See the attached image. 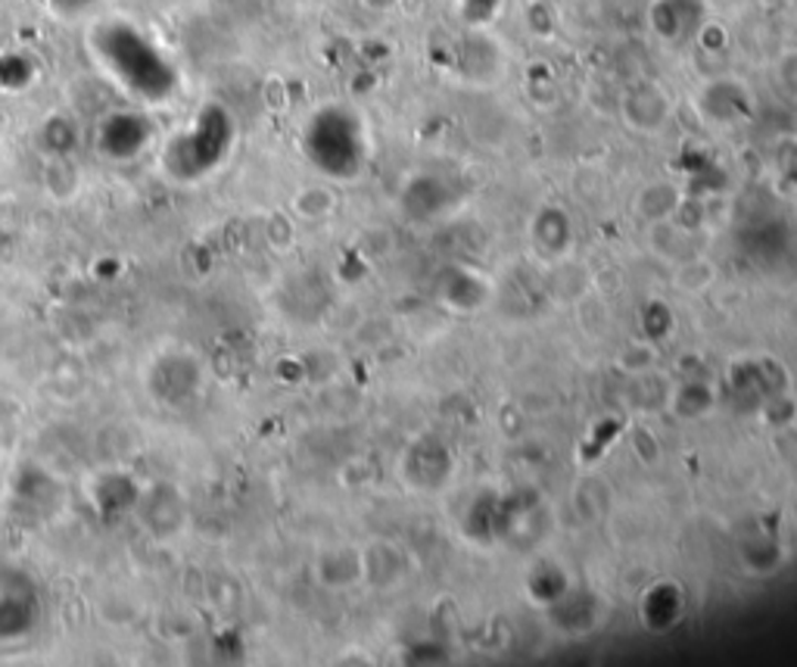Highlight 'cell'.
Here are the masks:
<instances>
[{
  "label": "cell",
  "mask_w": 797,
  "mask_h": 667,
  "mask_svg": "<svg viewBox=\"0 0 797 667\" xmlns=\"http://www.w3.org/2000/svg\"><path fill=\"white\" fill-rule=\"evenodd\" d=\"M701 0H655L651 7V29L663 41H682L704 22Z\"/></svg>",
  "instance_id": "6da1fadb"
},
{
  "label": "cell",
  "mask_w": 797,
  "mask_h": 667,
  "mask_svg": "<svg viewBox=\"0 0 797 667\" xmlns=\"http://www.w3.org/2000/svg\"><path fill=\"white\" fill-rule=\"evenodd\" d=\"M776 75H779V88L785 91L788 97H795L797 100V51L785 53V56H782Z\"/></svg>",
  "instance_id": "277c9868"
},
{
  "label": "cell",
  "mask_w": 797,
  "mask_h": 667,
  "mask_svg": "<svg viewBox=\"0 0 797 667\" xmlns=\"http://www.w3.org/2000/svg\"><path fill=\"white\" fill-rule=\"evenodd\" d=\"M626 116L639 128H658L667 119V97L658 88H639L626 100Z\"/></svg>",
  "instance_id": "7a4b0ae2"
},
{
  "label": "cell",
  "mask_w": 797,
  "mask_h": 667,
  "mask_svg": "<svg viewBox=\"0 0 797 667\" xmlns=\"http://www.w3.org/2000/svg\"><path fill=\"white\" fill-rule=\"evenodd\" d=\"M330 210V193L328 191H302L296 197V212H302V215H321V212Z\"/></svg>",
  "instance_id": "3957f363"
}]
</instances>
